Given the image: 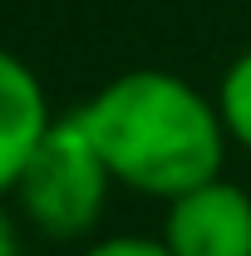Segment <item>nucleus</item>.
I'll list each match as a JSON object with an SVG mask.
<instances>
[{"mask_svg":"<svg viewBox=\"0 0 251 256\" xmlns=\"http://www.w3.org/2000/svg\"><path fill=\"white\" fill-rule=\"evenodd\" d=\"M74 118L94 138L118 188L172 202L182 192L222 178L226 124L217 98L192 89L172 69H124L98 94H89Z\"/></svg>","mask_w":251,"mask_h":256,"instance_id":"f257e3e1","label":"nucleus"},{"mask_svg":"<svg viewBox=\"0 0 251 256\" xmlns=\"http://www.w3.org/2000/svg\"><path fill=\"white\" fill-rule=\"evenodd\" d=\"M108 188H114V172L104 153L84 133V124L69 114L50 124L10 197L20 202L30 226H40L54 242H69V236H89L98 226L108 207Z\"/></svg>","mask_w":251,"mask_h":256,"instance_id":"f03ea898","label":"nucleus"},{"mask_svg":"<svg viewBox=\"0 0 251 256\" xmlns=\"http://www.w3.org/2000/svg\"><path fill=\"white\" fill-rule=\"evenodd\" d=\"M162 242L172 256H251V192L226 172L168 202Z\"/></svg>","mask_w":251,"mask_h":256,"instance_id":"7ed1b4c3","label":"nucleus"},{"mask_svg":"<svg viewBox=\"0 0 251 256\" xmlns=\"http://www.w3.org/2000/svg\"><path fill=\"white\" fill-rule=\"evenodd\" d=\"M50 124H54V114H50L40 74L0 44V197L15 192L25 162L34 158Z\"/></svg>","mask_w":251,"mask_h":256,"instance_id":"20e7f679","label":"nucleus"},{"mask_svg":"<svg viewBox=\"0 0 251 256\" xmlns=\"http://www.w3.org/2000/svg\"><path fill=\"white\" fill-rule=\"evenodd\" d=\"M217 114L226 124V138L251 153V50H242L226 64V74L217 84Z\"/></svg>","mask_w":251,"mask_h":256,"instance_id":"39448f33","label":"nucleus"},{"mask_svg":"<svg viewBox=\"0 0 251 256\" xmlns=\"http://www.w3.org/2000/svg\"><path fill=\"white\" fill-rule=\"evenodd\" d=\"M84 256H172L162 236H133V232H118V236H98Z\"/></svg>","mask_w":251,"mask_h":256,"instance_id":"423d86ee","label":"nucleus"},{"mask_svg":"<svg viewBox=\"0 0 251 256\" xmlns=\"http://www.w3.org/2000/svg\"><path fill=\"white\" fill-rule=\"evenodd\" d=\"M0 256H20V232L5 217V207H0Z\"/></svg>","mask_w":251,"mask_h":256,"instance_id":"0eeeda50","label":"nucleus"}]
</instances>
